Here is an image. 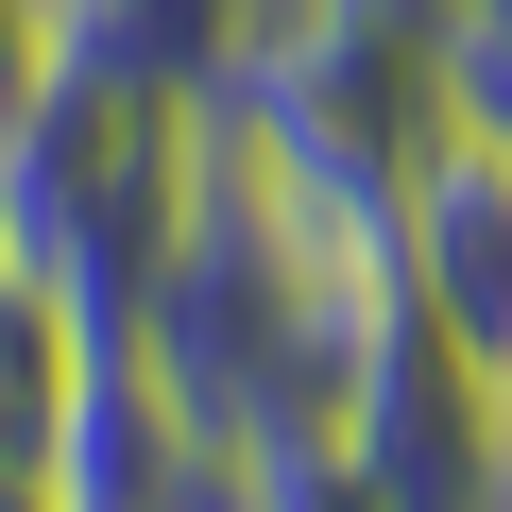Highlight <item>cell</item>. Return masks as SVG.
I'll use <instances>...</instances> for the list:
<instances>
[{
  "instance_id": "4",
  "label": "cell",
  "mask_w": 512,
  "mask_h": 512,
  "mask_svg": "<svg viewBox=\"0 0 512 512\" xmlns=\"http://www.w3.org/2000/svg\"><path fill=\"white\" fill-rule=\"evenodd\" d=\"M393 274L495 359V308H512V137H495V120L444 103V137L410 154V188H393Z\"/></svg>"
},
{
  "instance_id": "3",
  "label": "cell",
  "mask_w": 512,
  "mask_h": 512,
  "mask_svg": "<svg viewBox=\"0 0 512 512\" xmlns=\"http://www.w3.org/2000/svg\"><path fill=\"white\" fill-rule=\"evenodd\" d=\"M342 461L393 495V512H512V410H495V359L393 274L376 342H359V393H342Z\"/></svg>"
},
{
  "instance_id": "1",
  "label": "cell",
  "mask_w": 512,
  "mask_h": 512,
  "mask_svg": "<svg viewBox=\"0 0 512 512\" xmlns=\"http://www.w3.org/2000/svg\"><path fill=\"white\" fill-rule=\"evenodd\" d=\"M393 308V222L342 205L325 171H291L239 103L188 120V188L137 274V376L171 393L188 444H342L359 342Z\"/></svg>"
},
{
  "instance_id": "8",
  "label": "cell",
  "mask_w": 512,
  "mask_h": 512,
  "mask_svg": "<svg viewBox=\"0 0 512 512\" xmlns=\"http://www.w3.org/2000/svg\"><path fill=\"white\" fill-rule=\"evenodd\" d=\"M52 52H69V0H0V120L52 86Z\"/></svg>"
},
{
  "instance_id": "7",
  "label": "cell",
  "mask_w": 512,
  "mask_h": 512,
  "mask_svg": "<svg viewBox=\"0 0 512 512\" xmlns=\"http://www.w3.org/2000/svg\"><path fill=\"white\" fill-rule=\"evenodd\" d=\"M256 512H393L342 444H256Z\"/></svg>"
},
{
  "instance_id": "2",
  "label": "cell",
  "mask_w": 512,
  "mask_h": 512,
  "mask_svg": "<svg viewBox=\"0 0 512 512\" xmlns=\"http://www.w3.org/2000/svg\"><path fill=\"white\" fill-rule=\"evenodd\" d=\"M188 86H137L103 52H52V86L0 120V256L69 308V325H137V274L188 188Z\"/></svg>"
},
{
  "instance_id": "6",
  "label": "cell",
  "mask_w": 512,
  "mask_h": 512,
  "mask_svg": "<svg viewBox=\"0 0 512 512\" xmlns=\"http://www.w3.org/2000/svg\"><path fill=\"white\" fill-rule=\"evenodd\" d=\"M444 103L512 137V0H444Z\"/></svg>"
},
{
  "instance_id": "5",
  "label": "cell",
  "mask_w": 512,
  "mask_h": 512,
  "mask_svg": "<svg viewBox=\"0 0 512 512\" xmlns=\"http://www.w3.org/2000/svg\"><path fill=\"white\" fill-rule=\"evenodd\" d=\"M69 359H86V325L0 256V461H52V410H69Z\"/></svg>"
},
{
  "instance_id": "10",
  "label": "cell",
  "mask_w": 512,
  "mask_h": 512,
  "mask_svg": "<svg viewBox=\"0 0 512 512\" xmlns=\"http://www.w3.org/2000/svg\"><path fill=\"white\" fill-rule=\"evenodd\" d=\"M495 410H512V308H495Z\"/></svg>"
},
{
  "instance_id": "9",
  "label": "cell",
  "mask_w": 512,
  "mask_h": 512,
  "mask_svg": "<svg viewBox=\"0 0 512 512\" xmlns=\"http://www.w3.org/2000/svg\"><path fill=\"white\" fill-rule=\"evenodd\" d=\"M0 512H69V495H52V461H0Z\"/></svg>"
}]
</instances>
